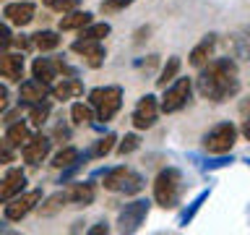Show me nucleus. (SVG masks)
I'll return each instance as SVG.
<instances>
[{
  "label": "nucleus",
  "instance_id": "nucleus-1",
  "mask_svg": "<svg viewBox=\"0 0 250 235\" xmlns=\"http://www.w3.org/2000/svg\"><path fill=\"white\" fill-rule=\"evenodd\" d=\"M195 89L201 99L211 105H224L240 94V66L232 58H211L203 68H198Z\"/></svg>",
  "mask_w": 250,
  "mask_h": 235
},
{
  "label": "nucleus",
  "instance_id": "nucleus-2",
  "mask_svg": "<svg viewBox=\"0 0 250 235\" xmlns=\"http://www.w3.org/2000/svg\"><path fill=\"white\" fill-rule=\"evenodd\" d=\"M183 191H185V178L177 167H162L156 172L154 183H151V193H154V204L162 209H175L183 201Z\"/></svg>",
  "mask_w": 250,
  "mask_h": 235
},
{
  "label": "nucleus",
  "instance_id": "nucleus-3",
  "mask_svg": "<svg viewBox=\"0 0 250 235\" xmlns=\"http://www.w3.org/2000/svg\"><path fill=\"white\" fill-rule=\"evenodd\" d=\"M97 175H102V186L112 193H125V196H136L144 191L146 180L141 172H136L133 167H125V164H117V167H107L99 170Z\"/></svg>",
  "mask_w": 250,
  "mask_h": 235
},
{
  "label": "nucleus",
  "instance_id": "nucleus-4",
  "mask_svg": "<svg viewBox=\"0 0 250 235\" xmlns=\"http://www.w3.org/2000/svg\"><path fill=\"white\" fill-rule=\"evenodd\" d=\"M123 97H125L123 86H117V84H104V86H94V89L89 92V99H86V102L91 105L94 115H97V120L109 123L117 113H120Z\"/></svg>",
  "mask_w": 250,
  "mask_h": 235
},
{
  "label": "nucleus",
  "instance_id": "nucleus-5",
  "mask_svg": "<svg viewBox=\"0 0 250 235\" xmlns=\"http://www.w3.org/2000/svg\"><path fill=\"white\" fill-rule=\"evenodd\" d=\"M237 136H240V128L234 123L229 120H224V123H216V125H211V128L201 136V144H203V152L206 154H229L234 144H237Z\"/></svg>",
  "mask_w": 250,
  "mask_h": 235
},
{
  "label": "nucleus",
  "instance_id": "nucleus-6",
  "mask_svg": "<svg viewBox=\"0 0 250 235\" xmlns=\"http://www.w3.org/2000/svg\"><path fill=\"white\" fill-rule=\"evenodd\" d=\"M190 99H193V81L185 76H177L172 84L164 86V94L159 97V110L164 115L180 113L190 105Z\"/></svg>",
  "mask_w": 250,
  "mask_h": 235
},
{
  "label": "nucleus",
  "instance_id": "nucleus-7",
  "mask_svg": "<svg viewBox=\"0 0 250 235\" xmlns=\"http://www.w3.org/2000/svg\"><path fill=\"white\" fill-rule=\"evenodd\" d=\"M31 73H34V78H39V81H44V84H55L62 76H76V70L62 58L39 55V58H34V63H31Z\"/></svg>",
  "mask_w": 250,
  "mask_h": 235
},
{
  "label": "nucleus",
  "instance_id": "nucleus-8",
  "mask_svg": "<svg viewBox=\"0 0 250 235\" xmlns=\"http://www.w3.org/2000/svg\"><path fill=\"white\" fill-rule=\"evenodd\" d=\"M39 201H42V191L39 188H31V191H21L19 196H13L11 201L3 204V214L8 222H21V219H26L31 212L39 207Z\"/></svg>",
  "mask_w": 250,
  "mask_h": 235
},
{
  "label": "nucleus",
  "instance_id": "nucleus-9",
  "mask_svg": "<svg viewBox=\"0 0 250 235\" xmlns=\"http://www.w3.org/2000/svg\"><path fill=\"white\" fill-rule=\"evenodd\" d=\"M148 212H151V201L148 199H133L117 214V230L120 233H138L141 225L146 222Z\"/></svg>",
  "mask_w": 250,
  "mask_h": 235
},
{
  "label": "nucleus",
  "instance_id": "nucleus-10",
  "mask_svg": "<svg viewBox=\"0 0 250 235\" xmlns=\"http://www.w3.org/2000/svg\"><path fill=\"white\" fill-rule=\"evenodd\" d=\"M162 110H159V97H154V94H144L136 107H133V115H130V123L136 131H148L154 128L156 120H159Z\"/></svg>",
  "mask_w": 250,
  "mask_h": 235
},
{
  "label": "nucleus",
  "instance_id": "nucleus-11",
  "mask_svg": "<svg viewBox=\"0 0 250 235\" xmlns=\"http://www.w3.org/2000/svg\"><path fill=\"white\" fill-rule=\"evenodd\" d=\"M50 152H52V139L44 136V133H37V136L31 133L29 141L21 146V157L29 167H39V164L50 157Z\"/></svg>",
  "mask_w": 250,
  "mask_h": 235
},
{
  "label": "nucleus",
  "instance_id": "nucleus-12",
  "mask_svg": "<svg viewBox=\"0 0 250 235\" xmlns=\"http://www.w3.org/2000/svg\"><path fill=\"white\" fill-rule=\"evenodd\" d=\"M70 50H73L76 55H81L83 63L89 68H102L104 66V60H107V50H104V45L99 42V39H76L73 45H70Z\"/></svg>",
  "mask_w": 250,
  "mask_h": 235
},
{
  "label": "nucleus",
  "instance_id": "nucleus-13",
  "mask_svg": "<svg viewBox=\"0 0 250 235\" xmlns=\"http://www.w3.org/2000/svg\"><path fill=\"white\" fill-rule=\"evenodd\" d=\"M21 191H26V172L21 167H11L0 175V204L11 201L13 196H19Z\"/></svg>",
  "mask_w": 250,
  "mask_h": 235
},
{
  "label": "nucleus",
  "instance_id": "nucleus-14",
  "mask_svg": "<svg viewBox=\"0 0 250 235\" xmlns=\"http://www.w3.org/2000/svg\"><path fill=\"white\" fill-rule=\"evenodd\" d=\"M3 16H5L8 24H13V26H29L37 16V8L31 0H13V3H5Z\"/></svg>",
  "mask_w": 250,
  "mask_h": 235
},
{
  "label": "nucleus",
  "instance_id": "nucleus-15",
  "mask_svg": "<svg viewBox=\"0 0 250 235\" xmlns=\"http://www.w3.org/2000/svg\"><path fill=\"white\" fill-rule=\"evenodd\" d=\"M65 196H68L70 207L86 209L94 204V199H97V186H94L91 180H76V183H70L65 188Z\"/></svg>",
  "mask_w": 250,
  "mask_h": 235
},
{
  "label": "nucleus",
  "instance_id": "nucleus-16",
  "mask_svg": "<svg viewBox=\"0 0 250 235\" xmlns=\"http://www.w3.org/2000/svg\"><path fill=\"white\" fill-rule=\"evenodd\" d=\"M23 68H26V60H23L21 52H8V50L0 52V78H5L11 84H21Z\"/></svg>",
  "mask_w": 250,
  "mask_h": 235
},
{
  "label": "nucleus",
  "instance_id": "nucleus-17",
  "mask_svg": "<svg viewBox=\"0 0 250 235\" xmlns=\"http://www.w3.org/2000/svg\"><path fill=\"white\" fill-rule=\"evenodd\" d=\"M81 94H83V84L78 81L76 76H62V78H58L55 84H50V97L60 99V102L78 99Z\"/></svg>",
  "mask_w": 250,
  "mask_h": 235
},
{
  "label": "nucleus",
  "instance_id": "nucleus-18",
  "mask_svg": "<svg viewBox=\"0 0 250 235\" xmlns=\"http://www.w3.org/2000/svg\"><path fill=\"white\" fill-rule=\"evenodd\" d=\"M216 42H219V34H214V31H211V34H206V37H203L201 42L190 50V55H188V63H190L193 68H203L211 58H214Z\"/></svg>",
  "mask_w": 250,
  "mask_h": 235
},
{
  "label": "nucleus",
  "instance_id": "nucleus-19",
  "mask_svg": "<svg viewBox=\"0 0 250 235\" xmlns=\"http://www.w3.org/2000/svg\"><path fill=\"white\" fill-rule=\"evenodd\" d=\"M19 99L23 105H37V102L50 99V84L39 81V78H26V81H21Z\"/></svg>",
  "mask_w": 250,
  "mask_h": 235
},
{
  "label": "nucleus",
  "instance_id": "nucleus-20",
  "mask_svg": "<svg viewBox=\"0 0 250 235\" xmlns=\"http://www.w3.org/2000/svg\"><path fill=\"white\" fill-rule=\"evenodd\" d=\"M94 21V13L91 11H68V13H62V19H60V31H81L86 24H91Z\"/></svg>",
  "mask_w": 250,
  "mask_h": 235
},
{
  "label": "nucleus",
  "instance_id": "nucleus-21",
  "mask_svg": "<svg viewBox=\"0 0 250 235\" xmlns=\"http://www.w3.org/2000/svg\"><path fill=\"white\" fill-rule=\"evenodd\" d=\"M62 207H68V196H65V191H55V193H50L44 199L42 196V201H39V214L42 217H52V214H58V212H62Z\"/></svg>",
  "mask_w": 250,
  "mask_h": 235
},
{
  "label": "nucleus",
  "instance_id": "nucleus-22",
  "mask_svg": "<svg viewBox=\"0 0 250 235\" xmlns=\"http://www.w3.org/2000/svg\"><path fill=\"white\" fill-rule=\"evenodd\" d=\"M31 47H37L39 52H52L60 47V34L52 29H42L37 34H31Z\"/></svg>",
  "mask_w": 250,
  "mask_h": 235
},
{
  "label": "nucleus",
  "instance_id": "nucleus-23",
  "mask_svg": "<svg viewBox=\"0 0 250 235\" xmlns=\"http://www.w3.org/2000/svg\"><path fill=\"white\" fill-rule=\"evenodd\" d=\"M115 144H117V136H115V133H104L102 139L94 141V146L83 154V160H102V157H107L109 152H112Z\"/></svg>",
  "mask_w": 250,
  "mask_h": 235
},
{
  "label": "nucleus",
  "instance_id": "nucleus-24",
  "mask_svg": "<svg viewBox=\"0 0 250 235\" xmlns=\"http://www.w3.org/2000/svg\"><path fill=\"white\" fill-rule=\"evenodd\" d=\"M180 68H183V60H180L177 55L167 58V63H164L162 70H159V76H156V86H159V89H164L167 84H172V81L180 76Z\"/></svg>",
  "mask_w": 250,
  "mask_h": 235
},
{
  "label": "nucleus",
  "instance_id": "nucleus-25",
  "mask_svg": "<svg viewBox=\"0 0 250 235\" xmlns=\"http://www.w3.org/2000/svg\"><path fill=\"white\" fill-rule=\"evenodd\" d=\"M94 120H97V115H94L89 102H73L70 105V123L73 125H94Z\"/></svg>",
  "mask_w": 250,
  "mask_h": 235
},
{
  "label": "nucleus",
  "instance_id": "nucleus-26",
  "mask_svg": "<svg viewBox=\"0 0 250 235\" xmlns=\"http://www.w3.org/2000/svg\"><path fill=\"white\" fill-rule=\"evenodd\" d=\"M29 136H31V125H29V123H23V120L11 123V125H8V131H5V139L11 141L16 149H21L23 144H26Z\"/></svg>",
  "mask_w": 250,
  "mask_h": 235
},
{
  "label": "nucleus",
  "instance_id": "nucleus-27",
  "mask_svg": "<svg viewBox=\"0 0 250 235\" xmlns=\"http://www.w3.org/2000/svg\"><path fill=\"white\" fill-rule=\"evenodd\" d=\"M208 196H211V188H206V191H201L198 196H195V199L190 201V207H188V209L183 212V214L177 217V225H180V227H188V225H190V222H193V217H195V214H198V212H201L203 201H206Z\"/></svg>",
  "mask_w": 250,
  "mask_h": 235
},
{
  "label": "nucleus",
  "instance_id": "nucleus-28",
  "mask_svg": "<svg viewBox=\"0 0 250 235\" xmlns=\"http://www.w3.org/2000/svg\"><path fill=\"white\" fill-rule=\"evenodd\" d=\"M50 113H52L50 99L37 102V105H29V125H34V128H42V125L47 123V118H50Z\"/></svg>",
  "mask_w": 250,
  "mask_h": 235
},
{
  "label": "nucleus",
  "instance_id": "nucleus-29",
  "mask_svg": "<svg viewBox=\"0 0 250 235\" xmlns=\"http://www.w3.org/2000/svg\"><path fill=\"white\" fill-rule=\"evenodd\" d=\"M78 160H81V152H78L76 146H62L60 152H55V157H52V167L62 170V167H68V164H73Z\"/></svg>",
  "mask_w": 250,
  "mask_h": 235
},
{
  "label": "nucleus",
  "instance_id": "nucleus-30",
  "mask_svg": "<svg viewBox=\"0 0 250 235\" xmlns=\"http://www.w3.org/2000/svg\"><path fill=\"white\" fill-rule=\"evenodd\" d=\"M109 31H112V26H109L107 21H91V24H86V26L81 29V37H86V39H104V37H109Z\"/></svg>",
  "mask_w": 250,
  "mask_h": 235
},
{
  "label": "nucleus",
  "instance_id": "nucleus-31",
  "mask_svg": "<svg viewBox=\"0 0 250 235\" xmlns=\"http://www.w3.org/2000/svg\"><path fill=\"white\" fill-rule=\"evenodd\" d=\"M138 146H141V136H138V133H125V136L115 144V149H117V154H120V157L133 154Z\"/></svg>",
  "mask_w": 250,
  "mask_h": 235
},
{
  "label": "nucleus",
  "instance_id": "nucleus-32",
  "mask_svg": "<svg viewBox=\"0 0 250 235\" xmlns=\"http://www.w3.org/2000/svg\"><path fill=\"white\" fill-rule=\"evenodd\" d=\"M44 8H50L55 13H68V11H76L81 5V0H42Z\"/></svg>",
  "mask_w": 250,
  "mask_h": 235
},
{
  "label": "nucleus",
  "instance_id": "nucleus-33",
  "mask_svg": "<svg viewBox=\"0 0 250 235\" xmlns=\"http://www.w3.org/2000/svg\"><path fill=\"white\" fill-rule=\"evenodd\" d=\"M136 0H102L99 3V11L102 13H120L125 8H130Z\"/></svg>",
  "mask_w": 250,
  "mask_h": 235
},
{
  "label": "nucleus",
  "instance_id": "nucleus-34",
  "mask_svg": "<svg viewBox=\"0 0 250 235\" xmlns=\"http://www.w3.org/2000/svg\"><path fill=\"white\" fill-rule=\"evenodd\" d=\"M11 162H16V146L3 136L0 139V164H11Z\"/></svg>",
  "mask_w": 250,
  "mask_h": 235
},
{
  "label": "nucleus",
  "instance_id": "nucleus-35",
  "mask_svg": "<svg viewBox=\"0 0 250 235\" xmlns=\"http://www.w3.org/2000/svg\"><path fill=\"white\" fill-rule=\"evenodd\" d=\"M11 45H13V31H11V26H8V24H0V52L8 50Z\"/></svg>",
  "mask_w": 250,
  "mask_h": 235
},
{
  "label": "nucleus",
  "instance_id": "nucleus-36",
  "mask_svg": "<svg viewBox=\"0 0 250 235\" xmlns=\"http://www.w3.org/2000/svg\"><path fill=\"white\" fill-rule=\"evenodd\" d=\"M8 105H11V92H8L5 84H0V115L8 110Z\"/></svg>",
  "mask_w": 250,
  "mask_h": 235
},
{
  "label": "nucleus",
  "instance_id": "nucleus-37",
  "mask_svg": "<svg viewBox=\"0 0 250 235\" xmlns=\"http://www.w3.org/2000/svg\"><path fill=\"white\" fill-rule=\"evenodd\" d=\"M86 233H89V235H102V233H109V225L104 222V219H102V222H97V225H94V227H89V230H86Z\"/></svg>",
  "mask_w": 250,
  "mask_h": 235
},
{
  "label": "nucleus",
  "instance_id": "nucleus-38",
  "mask_svg": "<svg viewBox=\"0 0 250 235\" xmlns=\"http://www.w3.org/2000/svg\"><path fill=\"white\" fill-rule=\"evenodd\" d=\"M148 34H151V26H141V29L136 31V39H133V42H136V45H141L144 39H148Z\"/></svg>",
  "mask_w": 250,
  "mask_h": 235
},
{
  "label": "nucleus",
  "instance_id": "nucleus-39",
  "mask_svg": "<svg viewBox=\"0 0 250 235\" xmlns=\"http://www.w3.org/2000/svg\"><path fill=\"white\" fill-rule=\"evenodd\" d=\"M240 133H242V139L245 141H250V115L242 120V128H240Z\"/></svg>",
  "mask_w": 250,
  "mask_h": 235
},
{
  "label": "nucleus",
  "instance_id": "nucleus-40",
  "mask_svg": "<svg viewBox=\"0 0 250 235\" xmlns=\"http://www.w3.org/2000/svg\"><path fill=\"white\" fill-rule=\"evenodd\" d=\"M0 233H11V227H8V219H3V222H0Z\"/></svg>",
  "mask_w": 250,
  "mask_h": 235
},
{
  "label": "nucleus",
  "instance_id": "nucleus-41",
  "mask_svg": "<svg viewBox=\"0 0 250 235\" xmlns=\"http://www.w3.org/2000/svg\"><path fill=\"white\" fill-rule=\"evenodd\" d=\"M248 167H250V160H248Z\"/></svg>",
  "mask_w": 250,
  "mask_h": 235
}]
</instances>
